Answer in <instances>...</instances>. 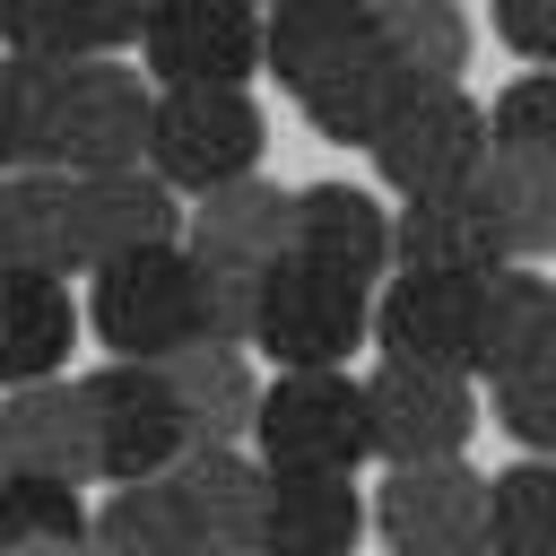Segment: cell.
I'll use <instances>...</instances> for the list:
<instances>
[{
    "mask_svg": "<svg viewBox=\"0 0 556 556\" xmlns=\"http://www.w3.org/2000/svg\"><path fill=\"white\" fill-rule=\"evenodd\" d=\"M243 443L269 478H356L374 460L365 452V400H356L348 365H287L278 382H261Z\"/></svg>",
    "mask_w": 556,
    "mask_h": 556,
    "instance_id": "obj_1",
    "label": "cell"
},
{
    "mask_svg": "<svg viewBox=\"0 0 556 556\" xmlns=\"http://www.w3.org/2000/svg\"><path fill=\"white\" fill-rule=\"evenodd\" d=\"M261 148H269V122H261L252 87H156L148 96V156L139 165L191 200L261 174Z\"/></svg>",
    "mask_w": 556,
    "mask_h": 556,
    "instance_id": "obj_2",
    "label": "cell"
},
{
    "mask_svg": "<svg viewBox=\"0 0 556 556\" xmlns=\"http://www.w3.org/2000/svg\"><path fill=\"white\" fill-rule=\"evenodd\" d=\"M374 174L391 200H443V191H478L486 174V104L469 87H417L382 130H374Z\"/></svg>",
    "mask_w": 556,
    "mask_h": 556,
    "instance_id": "obj_3",
    "label": "cell"
},
{
    "mask_svg": "<svg viewBox=\"0 0 556 556\" xmlns=\"http://www.w3.org/2000/svg\"><path fill=\"white\" fill-rule=\"evenodd\" d=\"M148 96H156V87H148V78H139L122 52L61 61L43 165H52V174H104V165H139V156H148Z\"/></svg>",
    "mask_w": 556,
    "mask_h": 556,
    "instance_id": "obj_4",
    "label": "cell"
},
{
    "mask_svg": "<svg viewBox=\"0 0 556 556\" xmlns=\"http://www.w3.org/2000/svg\"><path fill=\"white\" fill-rule=\"evenodd\" d=\"M87 321L113 356L130 365H156L191 339V252L182 243H148V252H122V261H96L87 269Z\"/></svg>",
    "mask_w": 556,
    "mask_h": 556,
    "instance_id": "obj_5",
    "label": "cell"
},
{
    "mask_svg": "<svg viewBox=\"0 0 556 556\" xmlns=\"http://www.w3.org/2000/svg\"><path fill=\"white\" fill-rule=\"evenodd\" d=\"M365 313L374 295L313 269V261H278L261 269V304H252V348L287 374V365H348L365 348Z\"/></svg>",
    "mask_w": 556,
    "mask_h": 556,
    "instance_id": "obj_6",
    "label": "cell"
},
{
    "mask_svg": "<svg viewBox=\"0 0 556 556\" xmlns=\"http://www.w3.org/2000/svg\"><path fill=\"white\" fill-rule=\"evenodd\" d=\"M365 400V452L391 460H452L478 434V382L469 374H434V365H374L356 382Z\"/></svg>",
    "mask_w": 556,
    "mask_h": 556,
    "instance_id": "obj_7",
    "label": "cell"
},
{
    "mask_svg": "<svg viewBox=\"0 0 556 556\" xmlns=\"http://www.w3.org/2000/svg\"><path fill=\"white\" fill-rule=\"evenodd\" d=\"M78 400H87V426H96V478H104V486H139V478H156V469L191 443V434H182V408H174V391H165L156 365L113 356V365L78 374Z\"/></svg>",
    "mask_w": 556,
    "mask_h": 556,
    "instance_id": "obj_8",
    "label": "cell"
},
{
    "mask_svg": "<svg viewBox=\"0 0 556 556\" xmlns=\"http://www.w3.org/2000/svg\"><path fill=\"white\" fill-rule=\"evenodd\" d=\"M139 61L148 87H243L261 70V0H156Z\"/></svg>",
    "mask_w": 556,
    "mask_h": 556,
    "instance_id": "obj_9",
    "label": "cell"
},
{
    "mask_svg": "<svg viewBox=\"0 0 556 556\" xmlns=\"http://www.w3.org/2000/svg\"><path fill=\"white\" fill-rule=\"evenodd\" d=\"M174 521L191 530V547H217V556H252L261 539V504H269V469L252 460V443H182L165 469H156Z\"/></svg>",
    "mask_w": 556,
    "mask_h": 556,
    "instance_id": "obj_10",
    "label": "cell"
},
{
    "mask_svg": "<svg viewBox=\"0 0 556 556\" xmlns=\"http://www.w3.org/2000/svg\"><path fill=\"white\" fill-rule=\"evenodd\" d=\"M365 521H374L400 556L478 547V530H486V478H478L460 452H452V460H391Z\"/></svg>",
    "mask_w": 556,
    "mask_h": 556,
    "instance_id": "obj_11",
    "label": "cell"
},
{
    "mask_svg": "<svg viewBox=\"0 0 556 556\" xmlns=\"http://www.w3.org/2000/svg\"><path fill=\"white\" fill-rule=\"evenodd\" d=\"M0 469L61 478V486L96 478V426H87L78 374H43V382H9L0 391Z\"/></svg>",
    "mask_w": 556,
    "mask_h": 556,
    "instance_id": "obj_12",
    "label": "cell"
},
{
    "mask_svg": "<svg viewBox=\"0 0 556 556\" xmlns=\"http://www.w3.org/2000/svg\"><path fill=\"white\" fill-rule=\"evenodd\" d=\"M547 348H556V278L539 261H495L469 287V382H504Z\"/></svg>",
    "mask_w": 556,
    "mask_h": 556,
    "instance_id": "obj_13",
    "label": "cell"
},
{
    "mask_svg": "<svg viewBox=\"0 0 556 556\" xmlns=\"http://www.w3.org/2000/svg\"><path fill=\"white\" fill-rule=\"evenodd\" d=\"M287 261H313L348 287H374L391 269V208L365 182H304L287 217Z\"/></svg>",
    "mask_w": 556,
    "mask_h": 556,
    "instance_id": "obj_14",
    "label": "cell"
},
{
    "mask_svg": "<svg viewBox=\"0 0 556 556\" xmlns=\"http://www.w3.org/2000/svg\"><path fill=\"white\" fill-rule=\"evenodd\" d=\"M469 287L478 278H391L365 313V339L391 365H434V374H469Z\"/></svg>",
    "mask_w": 556,
    "mask_h": 556,
    "instance_id": "obj_15",
    "label": "cell"
},
{
    "mask_svg": "<svg viewBox=\"0 0 556 556\" xmlns=\"http://www.w3.org/2000/svg\"><path fill=\"white\" fill-rule=\"evenodd\" d=\"M287 217H295V191L243 174V182H217L182 208V252L191 261H217V269H278L287 261Z\"/></svg>",
    "mask_w": 556,
    "mask_h": 556,
    "instance_id": "obj_16",
    "label": "cell"
},
{
    "mask_svg": "<svg viewBox=\"0 0 556 556\" xmlns=\"http://www.w3.org/2000/svg\"><path fill=\"white\" fill-rule=\"evenodd\" d=\"M0 269H26V278H78L87 269L70 174H52V165H9L0 174Z\"/></svg>",
    "mask_w": 556,
    "mask_h": 556,
    "instance_id": "obj_17",
    "label": "cell"
},
{
    "mask_svg": "<svg viewBox=\"0 0 556 556\" xmlns=\"http://www.w3.org/2000/svg\"><path fill=\"white\" fill-rule=\"evenodd\" d=\"M78 182V243L87 269L148 252V243H182V191L156 182L148 165H104V174H70Z\"/></svg>",
    "mask_w": 556,
    "mask_h": 556,
    "instance_id": "obj_18",
    "label": "cell"
},
{
    "mask_svg": "<svg viewBox=\"0 0 556 556\" xmlns=\"http://www.w3.org/2000/svg\"><path fill=\"white\" fill-rule=\"evenodd\" d=\"M417 87L391 70V52L374 43V35H356L348 52H330L304 87H295V104H304V122L321 130V139H339V148H374V130L408 104Z\"/></svg>",
    "mask_w": 556,
    "mask_h": 556,
    "instance_id": "obj_19",
    "label": "cell"
},
{
    "mask_svg": "<svg viewBox=\"0 0 556 556\" xmlns=\"http://www.w3.org/2000/svg\"><path fill=\"white\" fill-rule=\"evenodd\" d=\"M504 261L486 200L478 191H443V200H400L391 208V269L408 278H486Z\"/></svg>",
    "mask_w": 556,
    "mask_h": 556,
    "instance_id": "obj_20",
    "label": "cell"
},
{
    "mask_svg": "<svg viewBox=\"0 0 556 556\" xmlns=\"http://www.w3.org/2000/svg\"><path fill=\"white\" fill-rule=\"evenodd\" d=\"M174 408H182V434L191 443H243L252 434V400H261V374L243 348H217V339H182L174 356H156Z\"/></svg>",
    "mask_w": 556,
    "mask_h": 556,
    "instance_id": "obj_21",
    "label": "cell"
},
{
    "mask_svg": "<svg viewBox=\"0 0 556 556\" xmlns=\"http://www.w3.org/2000/svg\"><path fill=\"white\" fill-rule=\"evenodd\" d=\"M156 0H0V52H35V61H87V52H122L139 43Z\"/></svg>",
    "mask_w": 556,
    "mask_h": 556,
    "instance_id": "obj_22",
    "label": "cell"
},
{
    "mask_svg": "<svg viewBox=\"0 0 556 556\" xmlns=\"http://www.w3.org/2000/svg\"><path fill=\"white\" fill-rule=\"evenodd\" d=\"M356 539H365L356 478H269L252 556H356Z\"/></svg>",
    "mask_w": 556,
    "mask_h": 556,
    "instance_id": "obj_23",
    "label": "cell"
},
{
    "mask_svg": "<svg viewBox=\"0 0 556 556\" xmlns=\"http://www.w3.org/2000/svg\"><path fill=\"white\" fill-rule=\"evenodd\" d=\"M70 339H78L70 278L0 269V391H9V382H43V374H61V365H70Z\"/></svg>",
    "mask_w": 556,
    "mask_h": 556,
    "instance_id": "obj_24",
    "label": "cell"
},
{
    "mask_svg": "<svg viewBox=\"0 0 556 556\" xmlns=\"http://www.w3.org/2000/svg\"><path fill=\"white\" fill-rule=\"evenodd\" d=\"M365 35L391 52V70L408 87H460V70H469L460 0H365Z\"/></svg>",
    "mask_w": 556,
    "mask_h": 556,
    "instance_id": "obj_25",
    "label": "cell"
},
{
    "mask_svg": "<svg viewBox=\"0 0 556 556\" xmlns=\"http://www.w3.org/2000/svg\"><path fill=\"white\" fill-rule=\"evenodd\" d=\"M365 35V0H261V70L295 96L330 52Z\"/></svg>",
    "mask_w": 556,
    "mask_h": 556,
    "instance_id": "obj_26",
    "label": "cell"
},
{
    "mask_svg": "<svg viewBox=\"0 0 556 556\" xmlns=\"http://www.w3.org/2000/svg\"><path fill=\"white\" fill-rule=\"evenodd\" d=\"M478 200H486V226H495L504 261H547L556 252V156H495L486 148Z\"/></svg>",
    "mask_w": 556,
    "mask_h": 556,
    "instance_id": "obj_27",
    "label": "cell"
},
{
    "mask_svg": "<svg viewBox=\"0 0 556 556\" xmlns=\"http://www.w3.org/2000/svg\"><path fill=\"white\" fill-rule=\"evenodd\" d=\"M486 556H556V460L521 452L513 469L486 478Z\"/></svg>",
    "mask_w": 556,
    "mask_h": 556,
    "instance_id": "obj_28",
    "label": "cell"
},
{
    "mask_svg": "<svg viewBox=\"0 0 556 556\" xmlns=\"http://www.w3.org/2000/svg\"><path fill=\"white\" fill-rule=\"evenodd\" d=\"M26 547H87V495L61 478L0 469V556H26Z\"/></svg>",
    "mask_w": 556,
    "mask_h": 556,
    "instance_id": "obj_29",
    "label": "cell"
},
{
    "mask_svg": "<svg viewBox=\"0 0 556 556\" xmlns=\"http://www.w3.org/2000/svg\"><path fill=\"white\" fill-rule=\"evenodd\" d=\"M486 148L495 156H556V70H521L486 104Z\"/></svg>",
    "mask_w": 556,
    "mask_h": 556,
    "instance_id": "obj_30",
    "label": "cell"
},
{
    "mask_svg": "<svg viewBox=\"0 0 556 556\" xmlns=\"http://www.w3.org/2000/svg\"><path fill=\"white\" fill-rule=\"evenodd\" d=\"M495 426H504L521 452L556 460V348L530 356V365H513V374L495 382Z\"/></svg>",
    "mask_w": 556,
    "mask_h": 556,
    "instance_id": "obj_31",
    "label": "cell"
},
{
    "mask_svg": "<svg viewBox=\"0 0 556 556\" xmlns=\"http://www.w3.org/2000/svg\"><path fill=\"white\" fill-rule=\"evenodd\" d=\"M252 304H261V278H252V269H217V261H191V339H217V348H252Z\"/></svg>",
    "mask_w": 556,
    "mask_h": 556,
    "instance_id": "obj_32",
    "label": "cell"
},
{
    "mask_svg": "<svg viewBox=\"0 0 556 556\" xmlns=\"http://www.w3.org/2000/svg\"><path fill=\"white\" fill-rule=\"evenodd\" d=\"M486 9H495V35L530 70H556V0H486Z\"/></svg>",
    "mask_w": 556,
    "mask_h": 556,
    "instance_id": "obj_33",
    "label": "cell"
},
{
    "mask_svg": "<svg viewBox=\"0 0 556 556\" xmlns=\"http://www.w3.org/2000/svg\"><path fill=\"white\" fill-rule=\"evenodd\" d=\"M26 556H78V547H26Z\"/></svg>",
    "mask_w": 556,
    "mask_h": 556,
    "instance_id": "obj_34",
    "label": "cell"
},
{
    "mask_svg": "<svg viewBox=\"0 0 556 556\" xmlns=\"http://www.w3.org/2000/svg\"><path fill=\"white\" fill-rule=\"evenodd\" d=\"M9 165H17V156H9V139H0V174H9Z\"/></svg>",
    "mask_w": 556,
    "mask_h": 556,
    "instance_id": "obj_35",
    "label": "cell"
},
{
    "mask_svg": "<svg viewBox=\"0 0 556 556\" xmlns=\"http://www.w3.org/2000/svg\"><path fill=\"white\" fill-rule=\"evenodd\" d=\"M452 556H486V547H452Z\"/></svg>",
    "mask_w": 556,
    "mask_h": 556,
    "instance_id": "obj_36",
    "label": "cell"
},
{
    "mask_svg": "<svg viewBox=\"0 0 556 556\" xmlns=\"http://www.w3.org/2000/svg\"><path fill=\"white\" fill-rule=\"evenodd\" d=\"M200 556H217V547H200Z\"/></svg>",
    "mask_w": 556,
    "mask_h": 556,
    "instance_id": "obj_37",
    "label": "cell"
}]
</instances>
